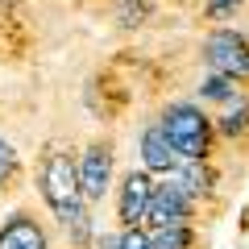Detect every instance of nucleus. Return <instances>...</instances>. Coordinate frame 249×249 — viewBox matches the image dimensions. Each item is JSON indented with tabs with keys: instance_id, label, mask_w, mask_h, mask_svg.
Wrapping results in <instances>:
<instances>
[{
	"instance_id": "f257e3e1",
	"label": "nucleus",
	"mask_w": 249,
	"mask_h": 249,
	"mask_svg": "<svg viewBox=\"0 0 249 249\" xmlns=\"http://www.w3.org/2000/svg\"><path fill=\"white\" fill-rule=\"evenodd\" d=\"M34 187L42 196L46 212L67 229L75 216L88 212V196L79 183V150L67 142H46L34 162Z\"/></svg>"
},
{
	"instance_id": "f03ea898",
	"label": "nucleus",
	"mask_w": 249,
	"mask_h": 249,
	"mask_svg": "<svg viewBox=\"0 0 249 249\" xmlns=\"http://www.w3.org/2000/svg\"><path fill=\"white\" fill-rule=\"evenodd\" d=\"M154 121L162 124V133L170 137V145L178 150L183 162H204V158H220V137H216V116L212 108H204L199 100L175 96L158 108Z\"/></svg>"
},
{
	"instance_id": "7ed1b4c3",
	"label": "nucleus",
	"mask_w": 249,
	"mask_h": 249,
	"mask_svg": "<svg viewBox=\"0 0 249 249\" xmlns=\"http://www.w3.org/2000/svg\"><path fill=\"white\" fill-rule=\"evenodd\" d=\"M199 62L204 71H216L232 79L241 91H249V29L237 25H216L199 42Z\"/></svg>"
},
{
	"instance_id": "20e7f679",
	"label": "nucleus",
	"mask_w": 249,
	"mask_h": 249,
	"mask_svg": "<svg viewBox=\"0 0 249 249\" xmlns=\"http://www.w3.org/2000/svg\"><path fill=\"white\" fill-rule=\"evenodd\" d=\"M112 178H116V142L100 133L79 150V183H83V196H88V208L108 199Z\"/></svg>"
},
{
	"instance_id": "39448f33",
	"label": "nucleus",
	"mask_w": 249,
	"mask_h": 249,
	"mask_svg": "<svg viewBox=\"0 0 249 249\" xmlns=\"http://www.w3.org/2000/svg\"><path fill=\"white\" fill-rule=\"evenodd\" d=\"M204 216H208V212L196 204V199H191V191H187L175 175L154 183V204H150V220H145V229H166V224H199Z\"/></svg>"
},
{
	"instance_id": "423d86ee",
	"label": "nucleus",
	"mask_w": 249,
	"mask_h": 249,
	"mask_svg": "<svg viewBox=\"0 0 249 249\" xmlns=\"http://www.w3.org/2000/svg\"><path fill=\"white\" fill-rule=\"evenodd\" d=\"M154 183L158 178L150 175L145 166H133V170H124L121 183H116V229H137V224L150 220V204H154Z\"/></svg>"
},
{
	"instance_id": "0eeeda50",
	"label": "nucleus",
	"mask_w": 249,
	"mask_h": 249,
	"mask_svg": "<svg viewBox=\"0 0 249 249\" xmlns=\"http://www.w3.org/2000/svg\"><path fill=\"white\" fill-rule=\"evenodd\" d=\"M83 104H88V112L96 116V121H108V124H112L124 108L133 104V88L121 79V71H116V67H104V71H96V75L88 79Z\"/></svg>"
},
{
	"instance_id": "6e6552de",
	"label": "nucleus",
	"mask_w": 249,
	"mask_h": 249,
	"mask_svg": "<svg viewBox=\"0 0 249 249\" xmlns=\"http://www.w3.org/2000/svg\"><path fill=\"white\" fill-rule=\"evenodd\" d=\"M175 178L187 187V191H191V199H196V204L204 208L208 216L220 212V204H224V175H220V162H216V158L183 162Z\"/></svg>"
},
{
	"instance_id": "1a4fd4ad",
	"label": "nucleus",
	"mask_w": 249,
	"mask_h": 249,
	"mask_svg": "<svg viewBox=\"0 0 249 249\" xmlns=\"http://www.w3.org/2000/svg\"><path fill=\"white\" fill-rule=\"evenodd\" d=\"M137 158H142V166L150 170L154 178H170V175H178V166H183L178 150L170 145V137L162 133L158 121H150L142 133H137Z\"/></svg>"
},
{
	"instance_id": "9d476101",
	"label": "nucleus",
	"mask_w": 249,
	"mask_h": 249,
	"mask_svg": "<svg viewBox=\"0 0 249 249\" xmlns=\"http://www.w3.org/2000/svg\"><path fill=\"white\" fill-rule=\"evenodd\" d=\"M0 249H50V232L42 216L34 208H13L0 220Z\"/></svg>"
},
{
	"instance_id": "9b49d317",
	"label": "nucleus",
	"mask_w": 249,
	"mask_h": 249,
	"mask_svg": "<svg viewBox=\"0 0 249 249\" xmlns=\"http://www.w3.org/2000/svg\"><path fill=\"white\" fill-rule=\"evenodd\" d=\"M212 116H216V137H220V145L249 154V91H241L237 100L216 108Z\"/></svg>"
},
{
	"instance_id": "f8f14e48",
	"label": "nucleus",
	"mask_w": 249,
	"mask_h": 249,
	"mask_svg": "<svg viewBox=\"0 0 249 249\" xmlns=\"http://www.w3.org/2000/svg\"><path fill=\"white\" fill-rule=\"evenodd\" d=\"M112 21H116L121 34H137V29L158 21V0H116Z\"/></svg>"
},
{
	"instance_id": "ddd939ff",
	"label": "nucleus",
	"mask_w": 249,
	"mask_h": 249,
	"mask_svg": "<svg viewBox=\"0 0 249 249\" xmlns=\"http://www.w3.org/2000/svg\"><path fill=\"white\" fill-rule=\"evenodd\" d=\"M154 249H208L199 224H166V229H150Z\"/></svg>"
},
{
	"instance_id": "4468645a",
	"label": "nucleus",
	"mask_w": 249,
	"mask_h": 249,
	"mask_svg": "<svg viewBox=\"0 0 249 249\" xmlns=\"http://www.w3.org/2000/svg\"><path fill=\"white\" fill-rule=\"evenodd\" d=\"M237 96H241V88L232 79H224V75H216V71H204V79L196 83V100L204 108H212V112H216V108H224L229 100H237Z\"/></svg>"
},
{
	"instance_id": "2eb2a0df",
	"label": "nucleus",
	"mask_w": 249,
	"mask_h": 249,
	"mask_svg": "<svg viewBox=\"0 0 249 249\" xmlns=\"http://www.w3.org/2000/svg\"><path fill=\"white\" fill-rule=\"evenodd\" d=\"M25 183V162L9 137H0V191H21Z\"/></svg>"
},
{
	"instance_id": "dca6fc26",
	"label": "nucleus",
	"mask_w": 249,
	"mask_h": 249,
	"mask_svg": "<svg viewBox=\"0 0 249 249\" xmlns=\"http://www.w3.org/2000/svg\"><path fill=\"white\" fill-rule=\"evenodd\" d=\"M199 21L204 25H229V21L245 17L249 13V0H199Z\"/></svg>"
},
{
	"instance_id": "f3484780",
	"label": "nucleus",
	"mask_w": 249,
	"mask_h": 249,
	"mask_svg": "<svg viewBox=\"0 0 249 249\" xmlns=\"http://www.w3.org/2000/svg\"><path fill=\"white\" fill-rule=\"evenodd\" d=\"M96 224H91V208L83 216H75L71 224H67V245L71 249H96Z\"/></svg>"
},
{
	"instance_id": "a211bd4d",
	"label": "nucleus",
	"mask_w": 249,
	"mask_h": 249,
	"mask_svg": "<svg viewBox=\"0 0 249 249\" xmlns=\"http://www.w3.org/2000/svg\"><path fill=\"white\" fill-rule=\"evenodd\" d=\"M121 249H154L150 245V229L137 224V229H121Z\"/></svg>"
},
{
	"instance_id": "6ab92c4d",
	"label": "nucleus",
	"mask_w": 249,
	"mask_h": 249,
	"mask_svg": "<svg viewBox=\"0 0 249 249\" xmlns=\"http://www.w3.org/2000/svg\"><path fill=\"white\" fill-rule=\"evenodd\" d=\"M79 9H88L91 17H108L116 9V0H79Z\"/></svg>"
},
{
	"instance_id": "aec40b11",
	"label": "nucleus",
	"mask_w": 249,
	"mask_h": 249,
	"mask_svg": "<svg viewBox=\"0 0 249 249\" xmlns=\"http://www.w3.org/2000/svg\"><path fill=\"white\" fill-rule=\"evenodd\" d=\"M21 4H25V0H0V13H17Z\"/></svg>"
},
{
	"instance_id": "412c9836",
	"label": "nucleus",
	"mask_w": 249,
	"mask_h": 249,
	"mask_svg": "<svg viewBox=\"0 0 249 249\" xmlns=\"http://www.w3.org/2000/svg\"><path fill=\"white\" fill-rule=\"evenodd\" d=\"M175 9H199V0H170Z\"/></svg>"
}]
</instances>
